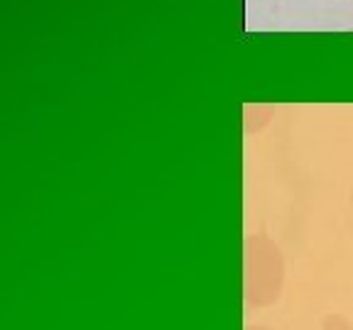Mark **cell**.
<instances>
[{"label":"cell","instance_id":"obj_1","mask_svg":"<svg viewBox=\"0 0 353 330\" xmlns=\"http://www.w3.org/2000/svg\"><path fill=\"white\" fill-rule=\"evenodd\" d=\"M282 254L275 242H270L263 235H253L245 240V301L250 306H268L277 301L282 289Z\"/></svg>","mask_w":353,"mask_h":330},{"label":"cell","instance_id":"obj_2","mask_svg":"<svg viewBox=\"0 0 353 330\" xmlns=\"http://www.w3.org/2000/svg\"><path fill=\"white\" fill-rule=\"evenodd\" d=\"M324 330H353V325L346 318H341V316H329L324 320Z\"/></svg>","mask_w":353,"mask_h":330},{"label":"cell","instance_id":"obj_3","mask_svg":"<svg viewBox=\"0 0 353 330\" xmlns=\"http://www.w3.org/2000/svg\"><path fill=\"white\" fill-rule=\"evenodd\" d=\"M248 330H268V328H260V325H255V328H248Z\"/></svg>","mask_w":353,"mask_h":330},{"label":"cell","instance_id":"obj_4","mask_svg":"<svg viewBox=\"0 0 353 330\" xmlns=\"http://www.w3.org/2000/svg\"><path fill=\"white\" fill-rule=\"evenodd\" d=\"M351 198H353V196H351Z\"/></svg>","mask_w":353,"mask_h":330}]
</instances>
